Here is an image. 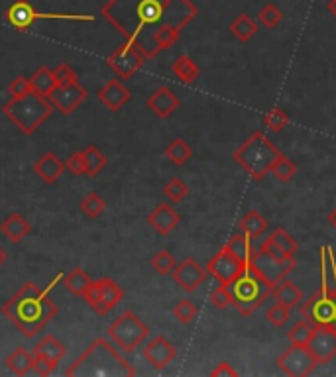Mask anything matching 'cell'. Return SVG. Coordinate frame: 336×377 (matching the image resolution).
<instances>
[{"label":"cell","mask_w":336,"mask_h":377,"mask_svg":"<svg viewBox=\"0 0 336 377\" xmlns=\"http://www.w3.org/2000/svg\"><path fill=\"white\" fill-rule=\"evenodd\" d=\"M54 75H55V81H57V85H67V83H71V81H77V73H75L71 67H69V63L55 65Z\"/></svg>","instance_id":"681fc988"},{"label":"cell","mask_w":336,"mask_h":377,"mask_svg":"<svg viewBox=\"0 0 336 377\" xmlns=\"http://www.w3.org/2000/svg\"><path fill=\"white\" fill-rule=\"evenodd\" d=\"M328 222H330V226H332V228L336 230V206L332 209V212L328 214Z\"/></svg>","instance_id":"db71d44e"},{"label":"cell","mask_w":336,"mask_h":377,"mask_svg":"<svg viewBox=\"0 0 336 377\" xmlns=\"http://www.w3.org/2000/svg\"><path fill=\"white\" fill-rule=\"evenodd\" d=\"M4 366L8 368V371H12L14 376H26L30 373L34 366H36V356L30 354L26 348H16L12 354H10Z\"/></svg>","instance_id":"4316f807"},{"label":"cell","mask_w":336,"mask_h":377,"mask_svg":"<svg viewBox=\"0 0 336 377\" xmlns=\"http://www.w3.org/2000/svg\"><path fill=\"white\" fill-rule=\"evenodd\" d=\"M0 232L8 238V242H12V244H20L22 240L30 236L32 224H30L20 212H12V214H8V216L2 221V224H0Z\"/></svg>","instance_id":"cb8c5ba5"},{"label":"cell","mask_w":336,"mask_h":377,"mask_svg":"<svg viewBox=\"0 0 336 377\" xmlns=\"http://www.w3.org/2000/svg\"><path fill=\"white\" fill-rule=\"evenodd\" d=\"M164 156L172 161L173 166L181 167L193 157V147L187 144V140L175 138L167 144V147L164 149Z\"/></svg>","instance_id":"d6a6232c"},{"label":"cell","mask_w":336,"mask_h":377,"mask_svg":"<svg viewBox=\"0 0 336 377\" xmlns=\"http://www.w3.org/2000/svg\"><path fill=\"white\" fill-rule=\"evenodd\" d=\"M67 377H132L134 366L109 340L97 338L65 369Z\"/></svg>","instance_id":"3957f363"},{"label":"cell","mask_w":336,"mask_h":377,"mask_svg":"<svg viewBox=\"0 0 336 377\" xmlns=\"http://www.w3.org/2000/svg\"><path fill=\"white\" fill-rule=\"evenodd\" d=\"M309 350L317 358L318 366L332 361L336 356V330L330 326H317V332L309 342Z\"/></svg>","instance_id":"ac0fdd59"},{"label":"cell","mask_w":336,"mask_h":377,"mask_svg":"<svg viewBox=\"0 0 336 377\" xmlns=\"http://www.w3.org/2000/svg\"><path fill=\"white\" fill-rule=\"evenodd\" d=\"M287 124H289V116H287V112L283 111L282 106H273L272 111L264 116V126L273 134L283 132L287 128Z\"/></svg>","instance_id":"f35d334b"},{"label":"cell","mask_w":336,"mask_h":377,"mask_svg":"<svg viewBox=\"0 0 336 377\" xmlns=\"http://www.w3.org/2000/svg\"><path fill=\"white\" fill-rule=\"evenodd\" d=\"M175 285L185 293H195L207 281V267H203L195 258H185L172 271Z\"/></svg>","instance_id":"9a60e30c"},{"label":"cell","mask_w":336,"mask_h":377,"mask_svg":"<svg viewBox=\"0 0 336 377\" xmlns=\"http://www.w3.org/2000/svg\"><path fill=\"white\" fill-rule=\"evenodd\" d=\"M65 161L61 157L54 154V152H47L44 156L37 159L34 163V171L36 175L44 181L46 185H54L57 183V179L65 173Z\"/></svg>","instance_id":"7402d4cb"},{"label":"cell","mask_w":336,"mask_h":377,"mask_svg":"<svg viewBox=\"0 0 336 377\" xmlns=\"http://www.w3.org/2000/svg\"><path fill=\"white\" fill-rule=\"evenodd\" d=\"M91 283L92 279L81 267H75L73 271H69V273L64 277L65 289L71 295H75V297H85V293H87V289H89Z\"/></svg>","instance_id":"1f68e13d"},{"label":"cell","mask_w":336,"mask_h":377,"mask_svg":"<svg viewBox=\"0 0 336 377\" xmlns=\"http://www.w3.org/2000/svg\"><path fill=\"white\" fill-rule=\"evenodd\" d=\"M145 361L154 369H165L177 358V348L165 336H155L142 350Z\"/></svg>","instance_id":"e0dca14e"},{"label":"cell","mask_w":336,"mask_h":377,"mask_svg":"<svg viewBox=\"0 0 336 377\" xmlns=\"http://www.w3.org/2000/svg\"><path fill=\"white\" fill-rule=\"evenodd\" d=\"M65 167L71 171L73 175H85L87 169H85V159H83L81 152H75L71 156L65 159Z\"/></svg>","instance_id":"f907efd6"},{"label":"cell","mask_w":336,"mask_h":377,"mask_svg":"<svg viewBox=\"0 0 336 377\" xmlns=\"http://www.w3.org/2000/svg\"><path fill=\"white\" fill-rule=\"evenodd\" d=\"M270 240H272L273 244H277V246H280L287 256H291V258H295L297 252H299L297 240L293 238L287 230H283V228H275V230L270 234Z\"/></svg>","instance_id":"60d3db41"},{"label":"cell","mask_w":336,"mask_h":377,"mask_svg":"<svg viewBox=\"0 0 336 377\" xmlns=\"http://www.w3.org/2000/svg\"><path fill=\"white\" fill-rule=\"evenodd\" d=\"M0 313L26 338H34L54 321L57 304L52 301L49 293L40 289L34 281H28L2 304Z\"/></svg>","instance_id":"7a4b0ae2"},{"label":"cell","mask_w":336,"mask_h":377,"mask_svg":"<svg viewBox=\"0 0 336 377\" xmlns=\"http://www.w3.org/2000/svg\"><path fill=\"white\" fill-rule=\"evenodd\" d=\"M67 354V348L65 344L57 340L55 336L47 334L42 340L37 342L34 346V356H36V369L37 376H52L55 371V368L61 364V359L65 358Z\"/></svg>","instance_id":"7c38bea8"},{"label":"cell","mask_w":336,"mask_h":377,"mask_svg":"<svg viewBox=\"0 0 336 377\" xmlns=\"http://www.w3.org/2000/svg\"><path fill=\"white\" fill-rule=\"evenodd\" d=\"M273 287L275 283L260 267L256 264H248L228 283V289L232 295V307L242 316H252L258 311V307L264 303L268 297H272Z\"/></svg>","instance_id":"277c9868"},{"label":"cell","mask_w":336,"mask_h":377,"mask_svg":"<svg viewBox=\"0 0 336 377\" xmlns=\"http://www.w3.org/2000/svg\"><path fill=\"white\" fill-rule=\"evenodd\" d=\"M335 295H336V291H335ZM332 328L336 330V309H335V321H332Z\"/></svg>","instance_id":"9f6ffc18"},{"label":"cell","mask_w":336,"mask_h":377,"mask_svg":"<svg viewBox=\"0 0 336 377\" xmlns=\"http://www.w3.org/2000/svg\"><path fill=\"white\" fill-rule=\"evenodd\" d=\"M228 32L236 37L240 44H248L258 34V24L248 14H240V16H236V18L230 22Z\"/></svg>","instance_id":"4dcf8cb0"},{"label":"cell","mask_w":336,"mask_h":377,"mask_svg":"<svg viewBox=\"0 0 336 377\" xmlns=\"http://www.w3.org/2000/svg\"><path fill=\"white\" fill-rule=\"evenodd\" d=\"M197 14L193 0H109L100 8V16L145 59L172 49Z\"/></svg>","instance_id":"6da1fadb"},{"label":"cell","mask_w":336,"mask_h":377,"mask_svg":"<svg viewBox=\"0 0 336 377\" xmlns=\"http://www.w3.org/2000/svg\"><path fill=\"white\" fill-rule=\"evenodd\" d=\"M244 266L246 264H242L234 254H230V252L222 246V249H220L218 254H215V256L207 261V266L205 267H207V273L217 277L218 283L228 285V283L242 271V267Z\"/></svg>","instance_id":"2e32d148"},{"label":"cell","mask_w":336,"mask_h":377,"mask_svg":"<svg viewBox=\"0 0 336 377\" xmlns=\"http://www.w3.org/2000/svg\"><path fill=\"white\" fill-rule=\"evenodd\" d=\"M270 173L280 181V183H287V181H291L295 175H297V163L293 161V159H289L287 156H280L277 157V161L273 163L272 171Z\"/></svg>","instance_id":"8d00e7d4"},{"label":"cell","mask_w":336,"mask_h":377,"mask_svg":"<svg viewBox=\"0 0 336 377\" xmlns=\"http://www.w3.org/2000/svg\"><path fill=\"white\" fill-rule=\"evenodd\" d=\"M145 57L140 54V49L132 46L130 42H124L122 46L116 47L109 57H107V65L114 73L119 75L120 79H130L142 69Z\"/></svg>","instance_id":"4fadbf2b"},{"label":"cell","mask_w":336,"mask_h":377,"mask_svg":"<svg viewBox=\"0 0 336 377\" xmlns=\"http://www.w3.org/2000/svg\"><path fill=\"white\" fill-rule=\"evenodd\" d=\"M210 376H212V377H222V376L236 377L238 376V371L234 368H232V366H230L228 361H220V364H218L217 368H215V369H212V371H210Z\"/></svg>","instance_id":"816d5d0a"},{"label":"cell","mask_w":336,"mask_h":377,"mask_svg":"<svg viewBox=\"0 0 336 377\" xmlns=\"http://www.w3.org/2000/svg\"><path fill=\"white\" fill-rule=\"evenodd\" d=\"M320 287L336 291V259L330 246L320 248Z\"/></svg>","instance_id":"83f0119b"},{"label":"cell","mask_w":336,"mask_h":377,"mask_svg":"<svg viewBox=\"0 0 336 377\" xmlns=\"http://www.w3.org/2000/svg\"><path fill=\"white\" fill-rule=\"evenodd\" d=\"M148 222L160 236H167L179 226L181 216L169 203H160L154 211L148 214Z\"/></svg>","instance_id":"ffe728a7"},{"label":"cell","mask_w":336,"mask_h":377,"mask_svg":"<svg viewBox=\"0 0 336 377\" xmlns=\"http://www.w3.org/2000/svg\"><path fill=\"white\" fill-rule=\"evenodd\" d=\"M81 154L85 159V169H87L85 175H89V177H97L107 166V157L97 146H87Z\"/></svg>","instance_id":"d590c367"},{"label":"cell","mask_w":336,"mask_h":377,"mask_svg":"<svg viewBox=\"0 0 336 377\" xmlns=\"http://www.w3.org/2000/svg\"><path fill=\"white\" fill-rule=\"evenodd\" d=\"M87 97H89L87 89L79 81H71L67 85H57L54 91L49 92L47 99L54 104V109H57L65 116H69L87 101Z\"/></svg>","instance_id":"5bb4252c"},{"label":"cell","mask_w":336,"mask_h":377,"mask_svg":"<svg viewBox=\"0 0 336 377\" xmlns=\"http://www.w3.org/2000/svg\"><path fill=\"white\" fill-rule=\"evenodd\" d=\"M336 295L328 289H318L317 293L311 295L305 303L299 304V314L303 319H309L315 326H330L335 321Z\"/></svg>","instance_id":"30bf717a"},{"label":"cell","mask_w":336,"mask_h":377,"mask_svg":"<svg viewBox=\"0 0 336 377\" xmlns=\"http://www.w3.org/2000/svg\"><path fill=\"white\" fill-rule=\"evenodd\" d=\"M97 97L102 102V106H107L110 112H119L132 99V92L128 87H124L120 79H110L109 83L97 92Z\"/></svg>","instance_id":"44dd1931"},{"label":"cell","mask_w":336,"mask_h":377,"mask_svg":"<svg viewBox=\"0 0 336 377\" xmlns=\"http://www.w3.org/2000/svg\"><path fill=\"white\" fill-rule=\"evenodd\" d=\"M173 75L181 81L183 85H195L200 77V67L193 61L189 56H179L172 63Z\"/></svg>","instance_id":"f1b7e54d"},{"label":"cell","mask_w":336,"mask_h":377,"mask_svg":"<svg viewBox=\"0 0 336 377\" xmlns=\"http://www.w3.org/2000/svg\"><path fill=\"white\" fill-rule=\"evenodd\" d=\"M197 314H199V309H197V304L189 301V299H183V301H179V303L173 307V316H175V321L183 324V326L191 324Z\"/></svg>","instance_id":"b9f144b4"},{"label":"cell","mask_w":336,"mask_h":377,"mask_svg":"<svg viewBox=\"0 0 336 377\" xmlns=\"http://www.w3.org/2000/svg\"><path fill=\"white\" fill-rule=\"evenodd\" d=\"M28 92H32V85H30V79L28 77H16L12 83L8 85V94L12 99H20V97H26Z\"/></svg>","instance_id":"7dc6e473"},{"label":"cell","mask_w":336,"mask_h":377,"mask_svg":"<svg viewBox=\"0 0 336 377\" xmlns=\"http://www.w3.org/2000/svg\"><path fill=\"white\" fill-rule=\"evenodd\" d=\"M272 297L277 303L285 304L287 309H295V307H299L303 303V291L287 277L275 283Z\"/></svg>","instance_id":"484cf974"},{"label":"cell","mask_w":336,"mask_h":377,"mask_svg":"<svg viewBox=\"0 0 336 377\" xmlns=\"http://www.w3.org/2000/svg\"><path fill=\"white\" fill-rule=\"evenodd\" d=\"M4 20L20 34H26L36 22L42 20H61V22H95L92 14H75V12H37L30 0H14L4 12Z\"/></svg>","instance_id":"52a82bcc"},{"label":"cell","mask_w":336,"mask_h":377,"mask_svg":"<svg viewBox=\"0 0 336 377\" xmlns=\"http://www.w3.org/2000/svg\"><path fill=\"white\" fill-rule=\"evenodd\" d=\"M318 361L313 356V352L309 346H295L291 344L289 348L283 352L282 356L277 358V368L283 371L285 376L293 377H305L311 376L317 369Z\"/></svg>","instance_id":"8fae6325"},{"label":"cell","mask_w":336,"mask_h":377,"mask_svg":"<svg viewBox=\"0 0 336 377\" xmlns=\"http://www.w3.org/2000/svg\"><path fill=\"white\" fill-rule=\"evenodd\" d=\"M87 304L91 307L99 316H107V314L116 307V304L124 299V289L110 277H100L97 281H92L87 293L83 297Z\"/></svg>","instance_id":"9c48e42d"},{"label":"cell","mask_w":336,"mask_h":377,"mask_svg":"<svg viewBox=\"0 0 336 377\" xmlns=\"http://www.w3.org/2000/svg\"><path fill=\"white\" fill-rule=\"evenodd\" d=\"M256 266L260 267L265 276L272 279L273 283H277V281L285 279V277L289 276L291 271L297 267V261H295V258L285 259V261H275V259H270L260 252V256L256 259Z\"/></svg>","instance_id":"d4e9b609"},{"label":"cell","mask_w":336,"mask_h":377,"mask_svg":"<svg viewBox=\"0 0 336 377\" xmlns=\"http://www.w3.org/2000/svg\"><path fill=\"white\" fill-rule=\"evenodd\" d=\"M2 112L22 134L32 136L54 114V104L49 102L47 97H42V94L32 91L28 92L26 97L10 99L2 106Z\"/></svg>","instance_id":"8992f818"},{"label":"cell","mask_w":336,"mask_h":377,"mask_svg":"<svg viewBox=\"0 0 336 377\" xmlns=\"http://www.w3.org/2000/svg\"><path fill=\"white\" fill-rule=\"evenodd\" d=\"M179 104H181L179 97L169 87H160L145 99V106L162 120L169 118L173 112L179 109Z\"/></svg>","instance_id":"d6986e66"},{"label":"cell","mask_w":336,"mask_h":377,"mask_svg":"<svg viewBox=\"0 0 336 377\" xmlns=\"http://www.w3.org/2000/svg\"><path fill=\"white\" fill-rule=\"evenodd\" d=\"M282 156L280 147L265 136L262 130L252 132L248 138L234 149V161L250 175L254 181H262L270 175L273 163Z\"/></svg>","instance_id":"5b68a950"},{"label":"cell","mask_w":336,"mask_h":377,"mask_svg":"<svg viewBox=\"0 0 336 377\" xmlns=\"http://www.w3.org/2000/svg\"><path fill=\"white\" fill-rule=\"evenodd\" d=\"M107 332H109L110 340L114 342L122 352L132 354L138 346L144 344L148 334H150V328L134 311H124L116 321L110 324Z\"/></svg>","instance_id":"ba28073f"},{"label":"cell","mask_w":336,"mask_h":377,"mask_svg":"<svg viewBox=\"0 0 336 377\" xmlns=\"http://www.w3.org/2000/svg\"><path fill=\"white\" fill-rule=\"evenodd\" d=\"M258 20H260L262 26H265L268 30H273L283 22V12L280 10L277 4L270 2V4H265L264 8L258 12Z\"/></svg>","instance_id":"7bdbcfd3"},{"label":"cell","mask_w":336,"mask_h":377,"mask_svg":"<svg viewBox=\"0 0 336 377\" xmlns=\"http://www.w3.org/2000/svg\"><path fill=\"white\" fill-rule=\"evenodd\" d=\"M224 248L230 252V254H234L242 264H256V259L260 256V249L254 248V244H252V238L246 234V232H236L234 236H230L227 244H224Z\"/></svg>","instance_id":"603a6c76"},{"label":"cell","mask_w":336,"mask_h":377,"mask_svg":"<svg viewBox=\"0 0 336 377\" xmlns=\"http://www.w3.org/2000/svg\"><path fill=\"white\" fill-rule=\"evenodd\" d=\"M268 221H265L264 214H260L258 211H248L238 222V228L242 232H246L250 238H260L268 232Z\"/></svg>","instance_id":"f546056e"},{"label":"cell","mask_w":336,"mask_h":377,"mask_svg":"<svg viewBox=\"0 0 336 377\" xmlns=\"http://www.w3.org/2000/svg\"><path fill=\"white\" fill-rule=\"evenodd\" d=\"M210 303L217 307L218 311H224L227 307H232V295H230V289L224 283H220L212 289L210 293Z\"/></svg>","instance_id":"bcb514c9"},{"label":"cell","mask_w":336,"mask_h":377,"mask_svg":"<svg viewBox=\"0 0 336 377\" xmlns=\"http://www.w3.org/2000/svg\"><path fill=\"white\" fill-rule=\"evenodd\" d=\"M30 85H32V91L34 92L42 94V97H49V92L57 87L54 69H49L46 65L40 67L36 73L30 77Z\"/></svg>","instance_id":"e575fe53"},{"label":"cell","mask_w":336,"mask_h":377,"mask_svg":"<svg viewBox=\"0 0 336 377\" xmlns=\"http://www.w3.org/2000/svg\"><path fill=\"white\" fill-rule=\"evenodd\" d=\"M327 10L330 12V14H332V18L336 20V0H328Z\"/></svg>","instance_id":"f5cc1de1"},{"label":"cell","mask_w":336,"mask_h":377,"mask_svg":"<svg viewBox=\"0 0 336 377\" xmlns=\"http://www.w3.org/2000/svg\"><path fill=\"white\" fill-rule=\"evenodd\" d=\"M289 314L291 309H287L285 304L275 301L272 307H268V311H265V321L270 322L273 328H282V326H285V322L289 321Z\"/></svg>","instance_id":"f6af8a7d"},{"label":"cell","mask_w":336,"mask_h":377,"mask_svg":"<svg viewBox=\"0 0 336 377\" xmlns=\"http://www.w3.org/2000/svg\"><path fill=\"white\" fill-rule=\"evenodd\" d=\"M315 332H317V326L309 319H301V321L295 322L289 328L287 340L291 344H295V346H309V342L313 340Z\"/></svg>","instance_id":"836d02e7"},{"label":"cell","mask_w":336,"mask_h":377,"mask_svg":"<svg viewBox=\"0 0 336 377\" xmlns=\"http://www.w3.org/2000/svg\"><path fill=\"white\" fill-rule=\"evenodd\" d=\"M104 209H107V203H104V201L100 199V194L97 193L85 194V199L81 201L83 214H87V216L92 218V221L100 218V214L104 212Z\"/></svg>","instance_id":"ee69618b"},{"label":"cell","mask_w":336,"mask_h":377,"mask_svg":"<svg viewBox=\"0 0 336 377\" xmlns=\"http://www.w3.org/2000/svg\"><path fill=\"white\" fill-rule=\"evenodd\" d=\"M150 266H152V269H155L157 276H169L177 266V261H175L169 249H160L154 258L150 259Z\"/></svg>","instance_id":"ab89813d"},{"label":"cell","mask_w":336,"mask_h":377,"mask_svg":"<svg viewBox=\"0 0 336 377\" xmlns=\"http://www.w3.org/2000/svg\"><path fill=\"white\" fill-rule=\"evenodd\" d=\"M260 252H262L264 256H268L270 259H275V261H285V259L291 258V256H287V254H285V252H283L277 244H273L270 238L265 240L264 244L260 246Z\"/></svg>","instance_id":"c3c4849f"},{"label":"cell","mask_w":336,"mask_h":377,"mask_svg":"<svg viewBox=\"0 0 336 377\" xmlns=\"http://www.w3.org/2000/svg\"><path fill=\"white\" fill-rule=\"evenodd\" d=\"M164 194L167 197V201H169V203L177 204L187 199V194H189V187H187V183L183 181L181 177H173V179H169V181L165 183Z\"/></svg>","instance_id":"74e56055"},{"label":"cell","mask_w":336,"mask_h":377,"mask_svg":"<svg viewBox=\"0 0 336 377\" xmlns=\"http://www.w3.org/2000/svg\"><path fill=\"white\" fill-rule=\"evenodd\" d=\"M4 261H6V249L0 246V267L4 266Z\"/></svg>","instance_id":"11a10c76"}]
</instances>
